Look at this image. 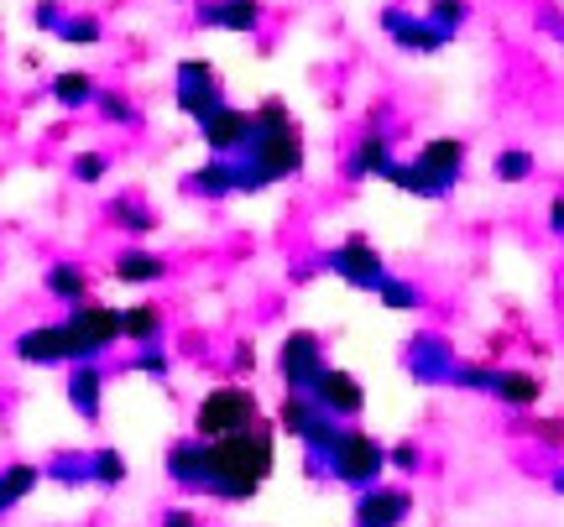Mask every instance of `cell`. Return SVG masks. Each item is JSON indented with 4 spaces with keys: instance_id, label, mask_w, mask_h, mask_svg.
<instances>
[{
    "instance_id": "cell-45",
    "label": "cell",
    "mask_w": 564,
    "mask_h": 527,
    "mask_svg": "<svg viewBox=\"0 0 564 527\" xmlns=\"http://www.w3.org/2000/svg\"><path fill=\"white\" fill-rule=\"evenodd\" d=\"M173 6H194V0H173Z\"/></svg>"
},
{
    "instance_id": "cell-11",
    "label": "cell",
    "mask_w": 564,
    "mask_h": 527,
    "mask_svg": "<svg viewBox=\"0 0 564 527\" xmlns=\"http://www.w3.org/2000/svg\"><path fill=\"white\" fill-rule=\"evenodd\" d=\"M308 397L329 413V418H340V424H350V418H361L366 407V386L356 371H340V365H324L319 382L308 386Z\"/></svg>"
},
{
    "instance_id": "cell-1",
    "label": "cell",
    "mask_w": 564,
    "mask_h": 527,
    "mask_svg": "<svg viewBox=\"0 0 564 527\" xmlns=\"http://www.w3.org/2000/svg\"><path fill=\"white\" fill-rule=\"evenodd\" d=\"M278 465L272 424H251L230 439H204V491L215 502H251Z\"/></svg>"
},
{
    "instance_id": "cell-18",
    "label": "cell",
    "mask_w": 564,
    "mask_h": 527,
    "mask_svg": "<svg viewBox=\"0 0 564 527\" xmlns=\"http://www.w3.org/2000/svg\"><path fill=\"white\" fill-rule=\"evenodd\" d=\"M167 481L183 491H204V439L199 433H188V439H173L167 444Z\"/></svg>"
},
{
    "instance_id": "cell-33",
    "label": "cell",
    "mask_w": 564,
    "mask_h": 527,
    "mask_svg": "<svg viewBox=\"0 0 564 527\" xmlns=\"http://www.w3.org/2000/svg\"><path fill=\"white\" fill-rule=\"evenodd\" d=\"M110 220L121 224V230H131V235H152V230H158V215H152L137 194H121V199L110 204Z\"/></svg>"
},
{
    "instance_id": "cell-12",
    "label": "cell",
    "mask_w": 564,
    "mask_h": 527,
    "mask_svg": "<svg viewBox=\"0 0 564 527\" xmlns=\"http://www.w3.org/2000/svg\"><path fill=\"white\" fill-rule=\"evenodd\" d=\"M262 17H267L262 0H194V26H204V32L251 37V32H262Z\"/></svg>"
},
{
    "instance_id": "cell-7",
    "label": "cell",
    "mask_w": 564,
    "mask_h": 527,
    "mask_svg": "<svg viewBox=\"0 0 564 527\" xmlns=\"http://www.w3.org/2000/svg\"><path fill=\"white\" fill-rule=\"evenodd\" d=\"M173 105H178L188 121L215 116V110L225 105V89H220L215 63H209V58H183L178 68H173Z\"/></svg>"
},
{
    "instance_id": "cell-31",
    "label": "cell",
    "mask_w": 564,
    "mask_h": 527,
    "mask_svg": "<svg viewBox=\"0 0 564 527\" xmlns=\"http://www.w3.org/2000/svg\"><path fill=\"white\" fill-rule=\"evenodd\" d=\"M95 116H100L105 125H141L137 100H131L126 89H105V84H100V95H95Z\"/></svg>"
},
{
    "instance_id": "cell-6",
    "label": "cell",
    "mask_w": 564,
    "mask_h": 527,
    "mask_svg": "<svg viewBox=\"0 0 564 527\" xmlns=\"http://www.w3.org/2000/svg\"><path fill=\"white\" fill-rule=\"evenodd\" d=\"M377 26H382L387 37H392V47L408 53V58H434L444 47H455V37H444L423 11H408V6H382V11H377Z\"/></svg>"
},
{
    "instance_id": "cell-27",
    "label": "cell",
    "mask_w": 564,
    "mask_h": 527,
    "mask_svg": "<svg viewBox=\"0 0 564 527\" xmlns=\"http://www.w3.org/2000/svg\"><path fill=\"white\" fill-rule=\"evenodd\" d=\"M382 183L403 188V194H413V199H449V188H444V183H434L419 163H398V157H392V167L382 173Z\"/></svg>"
},
{
    "instance_id": "cell-43",
    "label": "cell",
    "mask_w": 564,
    "mask_h": 527,
    "mask_svg": "<svg viewBox=\"0 0 564 527\" xmlns=\"http://www.w3.org/2000/svg\"><path fill=\"white\" fill-rule=\"evenodd\" d=\"M251 365H257V350L241 340V350H236V371H251Z\"/></svg>"
},
{
    "instance_id": "cell-3",
    "label": "cell",
    "mask_w": 564,
    "mask_h": 527,
    "mask_svg": "<svg viewBox=\"0 0 564 527\" xmlns=\"http://www.w3.org/2000/svg\"><path fill=\"white\" fill-rule=\"evenodd\" d=\"M11 355L21 365H79V361H105V350L95 340H84L79 329L68 325H37V329H21L17 340H11Z\"/></svg>"
},
{
    "instance_id": "cell-38",
    "label": "cell",
    "mask_w": 564,
    "mask_h": 527,
    "mask_svg": "<svg viewBox=\"0 0 564 527\" xmlns=\"http://www.w3.org/2000/svg\"><path fill=\"white\" fill-rule=\"evenodd\" d=\"M455 386L460 392H491L497 386V365H455Z\"/></svg>"
},
{
    "instance_id": "cell-19",
    "label": "cell",
    "mask_w": 564,
    "mask_h": 527,
    "mask_svg": "<svg viewBox=\"0 0 564 527\" xmlns=\"http://www.w3.org/2000/svg\"><path fill=\"white\" fill-rule=\"evenodd\" d=\"M95 95H100V79L84 74V68H63L47 79V100L58 110H95Z\"/></svg>"
},
{
    "instance_id": "cell-4",
    "label": "cell",
    "mask_w": 564,
    "mask_h": 527,
    "mask_svg": "<svg viewBox=\"0 0 564 527\" xmlns=\"http://www.w3.org/2000/svg\"><path fill=\"white\" fill-rule=\"evenodd\" d=\"M251 424H262V403L246 386H215L194 407V433L199 439H230V433H246Z\"/></svg>"
},
{
    "instance_id": "cell-35",
    "label": "cell",
    "mask_w": 564,
    "mask_h": 527,
    "mask_svg": "<svg viewBox=\"0 0 564 527\" xmlns=\"http://www.w3.org/2000/svg\"><path fill=\"white\" fill-rule=\"evenodd\" d=\"M377 298H382V308H392V314H413V308H423V293L413 283H403V277H382Z\"/></svg>"
},
{
    "instance_id": "cell-22",
    "label": "cell",
    "mask_w": 564,
    "mask_h": 527,
    "mask_svg": "<svg viewBox=\"0 0 564 527\" xmlns=\"http://www.w3.org/2000/svg\"><path fill=\"white\" fill-rule=\"evenodd\" d=\"M42 486V465L32 460H17V465H0V517H11V512Z\"/></svg>"
},
{
    "instance_id": "cell-40",
    "label": "cell",
    "mask_w": 564,
    "mask_h": 527,
    "mask_svg": "<svg viewBox=\"0 0 564 527\" xmlns=\"http://www.w3.org/2000/svg\"><path fill=\"white\" fill-rule=\"evenodd\" d=\"M63 17H68V6H63V0H37V6H32V26H37V32H47V37L58 32Z\"/></svg>"
},
{
    "instance_id": "cell-16",
    "label": "cell",
    "mask_w": 564,
    "mask_h": 527,
    "mask_svg": "<svg viewBox=\"0 0 564 527\" xmlns=\"http://www.w3.org/2000/svg\"><path fill=\"white\" fill-rule=\"evenodd\" d=\"M413 163H419L434 183L455 188V183L465 178V142H460V136H434V142L419 146V157H413Z\"/></svg>"
},
{
    "instance_id": "cell-46",
    "label": "cell",
    "mask_w": 564,
    "mask_h": 527,
    "mask_svg": "<svg viewBox=\"0 0 564 527\" xmlns=\"http://www.w3.org/2000/svg\"><path fill=\"white\" fill-rule=\"evenodd\" d=\"M560 53H564V32H560Z\"/></svg>"
},
{
    "instance_id": "cell-36",
    "label": "cell",
    "mask_w": 564,
    "mask_h": 527,
    "mask_svg": "<svg viewBox=\"0 0 564 527\" xmlns=\"http://www.w3.org/2000/svg\"><path fill=\"white\" fill-rule=\"evenodd\" d=\"M131 371H141V376H152V382H167V371H173V361H167V350L162 345H137V355H131Z\"/></svg>"
},
{
    "instance_id": "cell-15",
    "label": "cell",
    "mask_w": 564,
    "mask_h": 527,
    "mask_svg": "<svg viewBox=\"0 0 564 527\" xmlns=\"http://www.w3.org/2000/svg\"><path fill=\"white\" fill-rule=\"evenodd\" d=\"M63 397H68V407L79 413L84 424H100V407H105V371H100V361H79V365H68V382H63Z\"/></svg>"
},
{
    "instance_id": "cell-13",
    "label": "cell",
    "mask_w": 564,
    "mask_h": 527,
    "mask_svg": "<svg viewBox=\"0 0 564 527\" xmlns=\"http://www.w3.org/2000/svg\"><path fill=\"white\" fill-rule=\"evenodd\" d=\"M403 365H408V376L413 382H423V386H449L455 382V350H449V340H440V334H413L408 340V355H403Z\"/></svg>"
},
{
    "instance_id": "cell-30",
    "label": "cell",
    "mask_w": 564,
    "mask_h": 527,
    "mask_svg": "<svg viewBox=\"0 0 564 527\" xmlns=\"http://www.w3.org/2000/svg\"><path fill=\"white\" fill-rule=\"evenodd\" d=\"M423 17L434 21L444 37L460 42V32L470 26V17H476V6H470V0H429V6H423Z\"/></svg>"
},
{
    "instance_id": "cell-42",
    "label": "cell",
    "mask_w": 564,
    "mask_h": 527,
    "mask_svg": "<svg viewBox=\"0 0 564 527\" xmlns=\"http://www.w3.org/2000/svg\"><path fill=\"white\" fill-rule=\"evenodd\" d=\"M549 230L564 241V194H554V199H549Z\"/></svg>"
},
{
    "instance_id": "cell-14",
    "label": "cell",
    "mask_w": 564,
    "mask_h": 527,
    "mask_svg": "<svg viewBox=\"0 0 564 527\" xmlns=\"http://www.w3.org/2000/svg\"><path fill=\"white\" fill-rule=\"evenodd\" d=\"M199 136L215 157H236V152L246 146V136H251V110H241V105H220L215 116H204L199 121Z\"/></svg>"
},
{
    "instance_id": "cell-39",
    "label": "cell",
    "mask_w": 564,
    "mask_h": 527,
    "mask_svg": "<svg viewBox=\"0 0 564 527\" xmlns=\"http://www.w3.org/2000/svg\"><path fill=\"white\" fill-rule=\"evenodd\" d=\"M419 465H423V454H419V444H413V439H403V444H392V449H387V470H403V475H419Z\"/></svg>"
},
{
    "instance_id": "cell-5",
    "label": "cell",
    "mask_w": 564,
    "mask_h": 527,
    "mask_svg": "<svg viewBox=\"0 0 564 527\" xmlns=\"http://www.w3.org/2000/svg\"><path fill=\"white\" fill-rule=\"evenodd\" d=\"M324 470H329L340 486H350V491L377 486V481H382V470H387V444L382 439H371L366 428H345L340 444L329 449Z\"/></svg>"
},
{
    "instance_id": "cell-32",
    "label": "cell",
    "mask_w": 564,
    "mask_h": 527,
    "mask_svg": "<svg viewBox=\"0 0 564 527\" xmlns=\"http://www.w3.org/2000/svg\"><path fill=\"white\" fill-rule=\"evenodd\" d=\"M89 475H95V486L100 491H116V486H126L131 465H126L121 449H89Z\"/></svg>"
},
{
    "instance_id": "cell-21",
    "label": "cell",
    "mask_w": 564,
    "mask_h": 527,
    "mask_svg": "<svg viewBox=\"0 0 564 527\" xmlns=\"http://www.w3.org/2000/svg\"><path fill=\"white\" fill-rule=\"evenodd\" d=\"M387 167H392V136H382V131H366L361 142H356V152H350L345 173H350V178H382Z\"/></svg>"
},
{
    "instance_id": "cell-37",
    "label": "cell",
    "mask_w": 564,
    "mask_h": 527,
    "mask_svg": "<svg viewBox=\"0 0 564 527\" xmlns=\"http://www.w3.org/2000/svg\"><path fill=\"white\" fill-rule=\"evenodd\" d=\"M105 173H110V157H105V152H79V157L68 163V178L84 183V188H89V183H100Z\"/></svg>"
},
{
    "instance_id": "cell-28",
    "label": "cell",
    "mask_w": 564,
    "mask_h": 527,
    "mask_svg": "<svg viewBox=\"0 0 564 527\" xmlns=\"http://www.w3.org/2000/svg\"><path fill=\"white\" fill-rule=\"evenodd\" d=\"M491 397L507 407H533L544 397V382L533 376V371H497V386H491Z\"/></svg>"
},
{
    "instance_id": "cell-20",
    "label": "cell",
    "mask_w": 564,
    "mask_h": 527,
    "mask_svg": "<svg viewBox=\"0 0 564 527\" xmlns=\"http://www.w3.org/2000/svg\"><path fill=\"white\" fill-rule=\"evenodd\" d=\"M116 283H126V287H152V283H162L167 277V262H162L158 251H141V245H126L121 256H116Z\"/></svg>"
},
{
    "instance_id": "cell-23",
    "label": "cell",
    "mask_w": 564,
    "mask_h": 527,
    "mask_svg": "<svg viewBox=\"0 0 564 527\" xmlns=\"http://www.w3.org/2000/svg\"><path fill=\"white\" fill-rule=\"evenodd\" d=\"M42 287H47L58 304L74 308V304H84V298H89V272H84L79 262H53L47 272H42Z\"/></svg>"
},
{
    "instance_id": "cell-2",
    "label": "cell",
    "mask_w": 564,
    "mask_h": 527,
    "mask_svg": "<svg viewBox=\"0 0 564 527\" xmlns=\"http://www.w3.org/2000/svg\"><path fill=\"white\" fill-rule=\"evenodd\" d=\"M236 157H246L267 183L299 178L303 173V131H299V121H293V110H288L278 95L251 110V136H246V146Z\"/></svg>"
},
{
    "instance_id": "cell-41",
    "label": "cell",
    "mask_w": 564,
    "mask_h": 527,
    "mask_svg": "<svg viewBox=\"0 0 564 527\" xmlns=\"http://www.w3.org/2000/svg\"><path fill=\"white\" fill-rule=\"evenodd\" d=\"M162 527H199V517H194L188 507H167L162 512Z\"/></svg>"
},
{
    "instance_id": "cell-44",
    "label": "cell",
    "mask_w": 564,
    "mask_h": 527,
    "mask_svg": "<svg viewBox=\"0 0 564 527\" xmlns=\"http://www.w3.org/2000/svg\"><path fill=\"white\" fill-rule=\"evenodd\" d=\"M554 491H560V496H564V470H554Z\"/></svg>"
},
{
    "instance_id": "cell-8",
    "label": "cell",
    "mask_w": 564,
    "mask_h": 527,
    "mask_svg": "<svg viewBox=\"0 0 564 527\" xmlns=\"http://www.w3.org/2000/svg\"><path fill=\"white\" fill-rule=\"evenodd\" d=\"M324 266L340 277V283H350L356 293H377L387 277V262H382V251L366 241V235H350V241H340L329 256H324Z\"/></svg>"
},
{
    "instance_id": "cell-29",
    "label": "cell",
    "mask_w": 564,
    "mask_h": 527,
    "mask_svg": "<svg viewBox=\"0 0 564 527\" xmlns=\"http://www.w3.org/2000/svg\"><path fill=\"white\" fill-rule=\"evenodd\" d=\"M53 37L68 42V47H95V42H105V21L95 17V11H68Z\"/></svg>"
},
{
    "instance_id": "cell-24",
    "label": "cell",
    "mask_w": 564,
    "mask_h": 527,
    "mask_svg": "<svg viewBox=\"0 0 564 527\" xmlns=\"http://www.w3.org/2000/svg\"><path fill=\"white\" fill-rule=\"evenodd\" d=\"M188 194H199V199H230L236 194V167L230 157H209L204 167L188 173Z\"/></svg>"
},
{
    "instance_id": "cell-34",
    "label": "cell",
    "mask_w": 564,
    "mask_h": 527,
    "mask_svg": "<svg viewBox=\"0 0 564 527\" xmlns=\"http://www.w3.org/2000/svg\"><path fill=\"white\" fill-rule=\"evenodd\" d=\"M533 152H528V146H502V152H497V157H491V178L497 183H528L533 178Z\"/></svg>"
},
{
    "instance_id": "cell-26",
    "label": "cell",
    "mask_w": 564,
    "mask_h": 527,
    "mask_svg": "<svg viewBox=\"0 0 564 527\" xmlns=\"http://www.w3.org/2000/svg\"><path fill=\"white\" fill-rule=\"evenodd\" d=\"M121 340L126 345H158L162 340V308L158 304L121 308Z\"/></svg>"
},
{
    "instance_id": "cell-9",
    "label": "cell",
    "mask_w": 564,
    "mask_h": 527,
    "mask_svg": "<svg viewBox=\"0 0 564 527\" xmlns=\"http://www.w3.org/2000/svg\"><path fill=\"white\" fill-rule=\"evenodd\" d=\"M319 371H324L319 334L293 329V334L282 340V350H278V376H282V386H288V392H308V386L319 382Z\"/></svg>"
},
{
    "instance_id": "cell-25",
    "label": "cell",
    "mask_w": 564,
    "mask_h": 527,
    "mask_svg": "<svg viewBox=\"0 0 564 527\" xmlns=\"http://www.w3.org/2000/svg\"><path fill=\"white\" fill-rule=\"evenodd\" d=\"M42 481H53V486H95L89 454H84V449H58V454H47V460H42Z\"/></svg>"
},
{
    "instance_id": "cell-17",
    "label": "cell",
    "mask_w": 564,
    "mask_h": 527,
    "mask_svg": "<svg viewBox=\"0 0 564 527\" xmlns=\"http://www.w3.org/2000/svg\"><path fill=\"white\" fill-rule=\"evenodd\" d=\"M68 325L79 329L84 340H95V345L110 355V345L121 340V308H110V304H95V298H84V304L68 308Z\"/></svg>"
},
{
    "instance_id": "cell-10",
    "label": "cell",
    "mask_w": 564,
    "mask_h": 527,
    "mask_svg": "<svg viewBox=\"0 0 564 527\" xmlns=\"http://www.w3.org/2000/svg\"><path fill=\"white\" fill-rule=\"evenodd\" d=\"M413 517V491L408 486H366L350 507V527H403Z\"/></svg>"
}]
</instances>
